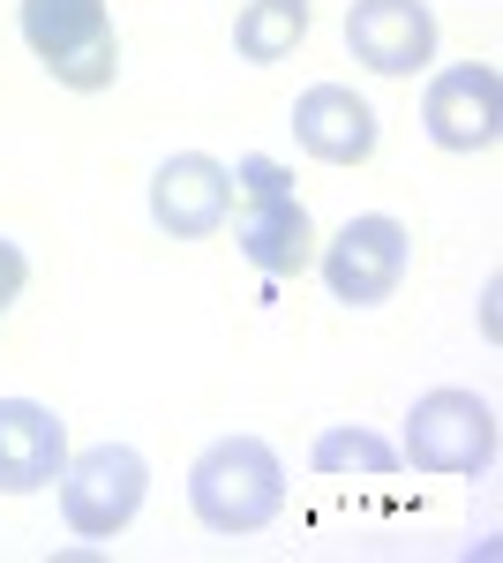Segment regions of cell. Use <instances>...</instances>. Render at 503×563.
Returning a JSON list of instances; mask_svg holds the SVG:
<instances>
[{
  "mask_svg": "<svg viewBox=\"0 0 503 563\" xmlns=\"http://www.w3.org/2000/svg\"><path fill=\"white\" fill-rule=\"evenodd\" d=\"M151 218L173 241H210L233 218V166H218L210 151H173L151 174Z\"/></svg>",
  "mask_w": 503,
  "mask_h": 563,
  "instance_id": "8",
  "label": "cell"
},
{
  "mask_svg": "<svg viewBox=\"0 0 503 563\" xmlns=\"http://www.w3.org/2000/svg\"><path fill=\"white\" fill-rule=\"evenodd\" d=\"M15 23L61 90H106L121 76V31L106 0H23Z\"/></svg>",
  "mask_w": 503,
  "mask_h": 563,
  "instance_id": "3",
  "label": "cell"
},
{
  "mask_svg": "<svg viewBox=\"0 0 503 563\" xmlns=\"http://www.w3.org/2000/svg\"><path fill=\"white\" fill-rule=\"evenodd\" d=\"M308 38V0H249L233 15V53L249 68H271V60H294V45Z\"/></svg>",
  "mask_w": 503,
  "mask_h": 563,
  "instance_id": "12",
  "label": "cell"
},
{
  "mask_svg": "<svg viewBox=\"0 0 503 563\" xmlns=\"http://www.w3.org/2000/svg\"><path fill=\"white\" fill-rule=\"evenodd\" d=\"M68 466V421L39 398H0V496H39Z\"/></svg>",
  "mask_w": 503,
  "mask_h": 563,
  "instance_id": "11",
  "label": "cell"
},
{
  "mask_svg": "<svg viewBox=\"0 0 503 563\" xmlns=\"http://www.w3.org/2000/svg\"><path fill=\"white\" fill-rule=\"evenodd\" d=\"M346 53L369 76H420L436 60V15H428V0H353L346 8Z\"/></svg>",
  "mask_w": 503,
  "mask_h": 563,
  "instance_id": "9",
  "label": "cell"
},
{
  "mask_svg": "<svg viewBox=\"0 0 503 563\" xmlns=\"http://www.w3.org/2000/svg\"><path fill=\"white\" fill-rule=\"evenodd\" d=\"M406 263H414V233L391 211H361L331 233V249H324V286H331V301H346V308H383L406 286Z\"/></svg>",
  "mask_w": 503,
  "mask_h": 563,
  "instance_id": "6",
  "label": "cell"
},
{
  "mask_svg": "<svg viewBox=\"0 0 503 563\" xmlns=\"http://www.w3.org/2000/svg\"><path fill=\"white\" fill-rule=\"evenodd\" d=\"M188 511L210 533H263L286 511V466L263 435H218L188 466Z\"/></svg>",
  "mask_w": 503,
  "mask_h": 563,
  "instance_id": "1",
  "label": "cell"
},
{
  "mask_svg": "<svg viewBox=\"0 0 503 563\" xmlns=\"http://www.w3.org/2000/svg\"><path fill=\"white\" fill-rule=\"evenodd\" d=\"M420 129L436 151H489L503 135V84L489 60H459L420 90Z\"/></svg>",
  "mask_w": 503,
  "mask_h": 563,
  "instance_id": "7",
  "label": "cell"
},
{
  "mask_svg": "<svg viewBox=\"0 0 503 563\" xmlns=\"http://www.w3.org/2000/svg\"><path fill=\"white\" fill-rule=\"evenodd\" d=\"M151 496V459L135 443H90L61 466V519L76 526L84 541H113L135 526Z\"/></svg>",
  "mask_w": 503,
  "mask_h": 563,
  "instance_id": "5",
  "label": "cell"
},
{
  "mask_svg": "<svg viewBox=\"0 0 503 563\" xmlns=\"http://www.w3.org/2000/svg\"><path fill=\"white\" fill-rule=\"evenodd\" d=\"M376 106L353 84H308L294 98V143L324 166H369L376 158Z\"/></svg>",
  "mask_w": 503,
  "mask_h": 563,
  "instance_id": "10",
  "label": "cell"
},
{
  "mask_svg": "<svg viewBox=\"0 0 503 563\" xmlns=\"http://www.w3.org/2000/svg\"><path fill=\"white\" fill-rule=\"evenodd\" d=\"M308 466L316 474H391L398 466V451L369 429H324L316 435V451H308Z\"/></svg>",
  "mask_w": 503,
  "mask_h": 563,
  "instance_id": "13",
  "label": "cell"
},
{
  "mask_svg": "<svg viewBox=\"0 0 503 563\" xmlns=\"http://www.w3.org/2000/svg\"><path fill=\"white\" fill-rule=\"evenodd\" d=\"M233 241L263 278H294V271L316 263L308 203L294 196V174L278 158H263V151L233 158Z\"/></svg>",
  "mask_w": 503,
  "mask_h": 563,
  "instance_id": "2",
  "label": "cell"
},
{
  "mask_svg": "<svg viewBox=\"0 0 503 563\" xmlns=\"http://www.w3.org/2000/svg\"><path fill=\"white\" fill-rule=\"evenodd\" d=\"M398 459L414 474H444V481H481L496 466V413L473 390H420L406 413V443Z\"/></svg>",
  "mask_w": 503,
  "mask_h": 563,
  "instance_id": "4",
  "label": "cell"
},
{
  "mask_svg": "<svg viewBox=\"0 0 503 563\" xmlns=\"http://www.w3.org/2000/svg\"><path fill=\"white\" fill-rule=\"evenodd\" d=\"M23 286H31V256H23V249H15V241H0V308L15 301V294H23Z\"/></svg>",
  "mask_w": 503,
  "mask_h": 563,
  "instance_id": "14",
  "label": "cell"
}]
</instances>
